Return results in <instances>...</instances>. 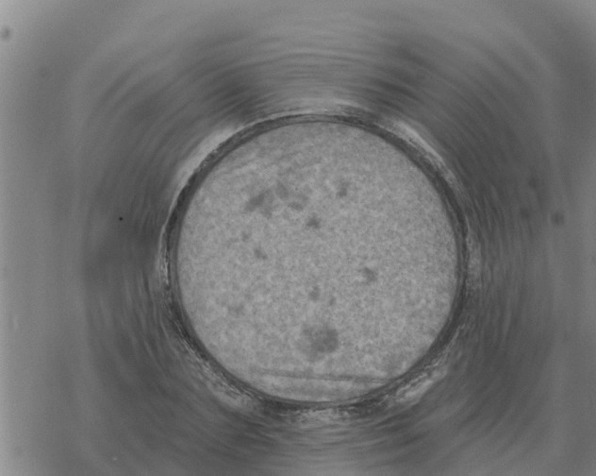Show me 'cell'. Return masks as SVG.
<instances>
[{"label": "cell", "mask_w": 596, "mask_h": 476, "mask_svg": "<svg viewBox=\"0 0 596 476\" xmlns=\"http://www.w3.org/2000/svg\"><path fill=\"white\" fill-rule=\"evenodd\" d=\"M441 375V372L434 371L427 372L419 377L418 379L413 381L410 385H408L405 390L400 391L397 394V400L399 402H405L413 401V399L422 395L427 388H431L432 383L437 380V377Z\"/></svg>", "instance_id": "6da1fadb"}]
</instances>
